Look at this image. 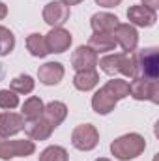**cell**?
Segmentation results:
<instances>
[{
    "label": "cell",
    "mask_w": 159,
    "mask_h": 161,
    "mask_svg": "<svg viewBox=\"0 0 159 161\" xmlns=\"http://www.w3.org/2000/svg\"><path fill=\"white\" fill-rule=\"evenodd\" d=\"M64 66L60 62H45L38 69V79L45 86H56L64 79Z\"/></svg>",
    "instance_id": "4fadbf2b"
},
{
    "label": "cell",
    "mask_w": 159,
    "mask_h": 161,
    "mask_svg": "<svg viewBox=\"0 0 159 161\" xmlns=\"http://www.w3.org/2000/svg\"><path fill=\"white\" fill-rule=\"evenodd\" d=\"M142 6H146V8H150V9L157 11V8H159V0H142Z\"/></svg>",
    "instance_id": "83f0119b"
},
{
    "label": "cell",
    "mask_w": 159,
    "mask_h": 161,
    "mask_svg": "<svg viewBox=\"0 0 159 161\" xmlns=\"http://www.w3.org/2000/svg\"><path fill=\"white\" fill-rule=\"evenodd\" d=\"M96 161H111V159H107V158H99V159H96Z\"/></svg>",
    "instance_id": "4dcf8cb0"
},
{
    "label": "cell",
    "mask_w": 159,
    "mask_h": 161,
    "mask_svg": "<svg viewBox=\"0 0 159 161\" xmlns=\"http://www.w3.org/2000/svg\"><path fill=\"white\" fill-rule=\"evenodd\" d=\"M97 53L94 49H90L88 45H80L73 51L71 54V68L75 71H82V69H96L97 66Z\"/></svg>",
    "instance_id": "30bf717a"
},
{
    "label": "cell",
    "mask_w": 159,
    "mask_h": 161,
    "mask_svg": "<svg viewBox=\"0 0 159 161\" xmlns=\"http://www.w3.org/2000/svg\"><path fill=\"white\" fill-rule=\"evenodd\" d=\"M129 96L139 101L148 99L152 103H159V82L148 80L144 77H135L129 82Z\"/></svg>",
    "instance_id": "8992f818"
},
{
    "label": "cell",
    "mask_w": 159,
    "mask_h": 161,
    "mask_svg": "<svg viewBox=\"0 0 159 161\" xmlns=\"http://www.w3.org/2000/svg\"><path fill=\"white\" fill-rule=\"evenodd\" d=\"M144 150H146V141L139 133H125L118 139H114L111 144L112 156L120 161L137 159Z\"/></svg>",
    "instance_id": "7a4b0ae2"
},
{
    "label": "cell",
    "mask_w": 159,
    "mask_h": 161,
    "mask_svg": "<svg viewBox=\"0 0 159 161\" xmlns=\"http://www.w3.org/2000/svg\"><path fill=\"white\" fill-rule=\"evenodd\" d=\"M43 101H41L38 96H30L25 103H23V109H21V114L25 122H30V120H36L43 114Z\"/></svg>",
    "instance_id": "ffe728a7"
},
{
    "label": "cell",
    "mask_w": 159,
    "mask_h": 161,
    "mask_svg": "<svg viewBox=\"0 0 159 161\" xmlns=\"http://www.w3.org/2000/svg\"><path fill=\"white\" fill-rule=\"evenodd\" d=\"M99 133L92 124H80L71 131V144L80 152H90L97 146Z\"/></svg>",
    "instance_id": "5b68a950"
},
{
    "label": "cell",
    "mask_w": 159,
    "mask_h": 161,
    "mask_svg": "<svg viewBox=\"0 0 159 161\" xmlns=\"http://www.w3.org/2000/svg\"><path fill=\"white\" fill-rule=\"evenodd\" d=\"M15 49V36L9 28L0 26V56H8Z\"/></svg>",
    "instance_id": "d4e9b609"
},
{
    "label": "cell",
    "mask_w": 159,
    "mask_h": 161,
    "mask_svg": "<svg viewBox=\"0 0 159 161\" xmlns=\"http://www.w3.org/2000/svg\"><path fill=\"white\" fill-rule=\"evenodd\" d=\"M41 116L56 129L62 122L66 120V116H68V107H66V103H62V101H51V103H47V105L43 107V114H41Z\"/></svg>",
    "instance_id": "e0dca14e"
},
{
    "label": "cell",
    "mask_w": 159,
    "mask_h": 161,
    "mask_svg": "<svg viewBox=\"0 0 159 161\" xmlns=\"http://www.w3.org/2000/svg\"><path fill=\"white\" fill-rule=\"evenodd\" d=\"M6 15H8V6H6L4 2H0V21H2Z\"/></svg>",
    "instance_id": "f1b7e54d"
},
{
    "label": "cell",
    "mask_w": 159,
    "mask_h": 161,
    "mask_svg": "<svg viewBox=\"0 0 159 161\" xmlns=\"http://www.w3.org/2000/svg\"><path fill=\"white\" fill-rule=\"evenodd\" d=\"M69 156L66 152V148L62 146H47L43 152L40 154V161H68Z\"/></svg>",
    "instance_id": "cb8c5ba5"
},
{
    "label": "cell",
    "mask_w": 159,
    "mask_h": 161,
    "mask_svg": "<svg viewBox=\"0 0 159 161\" xmlns=\"http://www.w3.org/2000/svg\"><path fill=\"white\" fill-rule=\"evenodd\" d=\"M62 4H66V6H77V4H80L82 0H60Z\"/></svg>",
    "instance_id": "f546056e"
},
{
    "label": "cell",
    "mask_w": 159,
    "mask_h": 161,
    "mask_svg": "<svg viewBox=\"0 0 159 161\" xmlns=\"http://www.w3.org/2000/svg\"><path fill=\"white\" fill-rule=\"evenodd\" d=\"M97 82H99V73L96 69H82V71H77L73 77V86L80 92L94 90L97 86Z\"/></svg>",
    "instance_id": "ac0fdd59"
},
{
    "label": "cell",
    "mask_w": 159,
    "mask_h": 161,
    "mask_svg": "<svg viewBox=\"0 0 159 161\" xmlns=\"http://www.w3.org/2000/svg\"><path fill=\"white\" fill-rule=\"evenodd\" d=\"M36 152V144L30 139H17L8 141L0 139V159H13V158H28Z\"/></svg>",
    "instance_id": "277c9868"
},
{
    "label": "cell",
    "mask_w": 159,
    "mask_h": 161,
    "mask_svg": "<svg viewBox=\"0 0 159 161\" xmlns=\"http://www.w3.org/2000/svg\"><path fill=\"white\" fill-rule=\"evenodd\" d=\"M88 47L94 49L97 54L99 53H111V51L116 49V41L112 38V34H97V32H94L90 36V40H88Z\"/></svg>",
    "instance_id": "d6986e66"
},
{
    "label": "cell",
    "mask_w": 159,
    "mask_h": 161,
    "mask_svg": "<svg viewBox=\"0 0 159 161\" xmlns=\"http://www.w3.org/2000/svg\"><path fill=\"white\" fill-rule=\"evenodd\" d=\"M116 103H118V101H116L103 86L92 96V109H94V113H97V114H101V116L112 113L114 107H116Z\"/></svg>",
    "instance_id": "2e32d148"
},
{
    "label": "cell",
    "mask_w": 159,
    "mask_h": 161,
    "mask_svg": "<svg viewBox=\"0 0 159 161\" xmlns=\"http://www.w3.org/2000/svg\"><path fill=\"white\" fill-rule=\"evenodd\" d=\"M127 19H129V25H135V26H154L156 21H157V13L142 4L139 6H131L127 9Z\"/></svg>",
    "instance_id": "7c38bea8"
},
{
    "label": "cell",
    "mask_w": 159,
    "mask_h": 161,
    "mask_svg": "<svg viewBox=\"0 0 159 161\" xmlns=\"http://www.w3.org/2000/svg\"><path fill=\"white\" fill-rule=\"evenodd\" d=\"M116 101L120 99H123V97H127L129 96V82L123 79H112V80H107L105 82V86H103Z\"/></svg>",
    "instance_id": "7402d4cb"
},
{
    "label": "cell",
    "mask_w": 159,
    "mask_h": 161,
    "mask_svg": "<svg viewBox=\"0 0 159 161\" xmlns=\"http://www.w3.org/2000/svg\"><path fill=\"white\" fill-rule=\"evenodd\" d=\"M26 49L36 58H45L49 54V49H47V43H45V36H41V34H30L26 38Z\"/></svg>",
    "instance_id": "44dd1931"
},
{
    "label": "cell",
    "mask_w": 159,
    "mask_h": 161,
    "mask_svg": "<svg viewBox=\"0 0 159 161\" xmlns=\"http://www.w3.org/2000/svg\"><path fill=\"white\" fill-rule=\"evenodd\" d=\"M118 25H120L118 17L109 13V11H99V13L92 15V19H90V26L97 34H112Z\"/></svg>",
    "instance_id": "5bb4252c"
},
{
    "label": "cell",
    "mask_w": 159,
    "mask_h": 161,
    "mask_svg": "<svg viewBox=\"0 0 159 161\" xmlns=\"http://www.w3.org/2000/svg\"><path fill=\"white\" fill-rule=\"evenodd\" d=\"M23 129H25V118H23V114L11 113V111L0 113V139H9V137L17 135Z\"/></svg>",
    "instance_id": "8fae6325"
},
{
    "label": "cell",
    "mask_w": 159,
    "mask_h": 161,
    "mask_svg": "<svg viewBox=\"0 0 159 161\" xmlns=\"http://www.w3.org/2000/svg\"><path fill=\"white\" fill-rule=\"evenodd\" d=\"M112 38L116 41V45L122 47L123 53H133L139 45V32L129 23H120L112 32Z\"/></svg>",
    "instance_id": "52a82bcc"
},
{
    "label": "cell",
    "mask_w": 159,
    "mask_h": 161,
    "mask_svg": "<svg viewBox=\"0 0 159 161\" xmlns=\"http://www.w3.org/2000/svg\"><path fill=\"white\" fill-rule=\"evenodd\" d=\"M68 19H69V6L62 4L60 0L49 2V4L43 8V21H45L51 28L62 26L64 23H68Z\"/></svg>",
    "instance_id": "ba28073f"
},
{
    "label": "cell",
    "mask_w": 159,
    "mask_h": 161,
    "mask_svg": "<svg viewBox=\"0 0 159 161\" xmlns=\"http://www.w3.org/2000/svg\"><path fill=\"white\" fill-rule=\"evenodd\" d=\"M34 86H36V80L30 75H19V77H15L11 80L9 90H13L15 94H25L26 96V94H30L34 90Z\"/></svg>",
    "instance_id": "603a6c76"
},
{
    "label": "cell",
    "mask_w": 159,
    "mask_h": 161,
    "mask_svg": "<svg viewBox=\"0 0 159 161\" xmlns=\"http://www.w3.org/2000/svg\"><path fill=\"white\" fill-rule=\"evenodd\" d=\"M71 41H73L71 34H69L66 28H62V26L51 28V32L45 36V43H47L49 53H54V54L66 53V51L71 47Z\"/></svg>",
    "instance_id": "9c48e42d"
},
{
    "label": "cell",
    "mask_w": 159,
    "mask_h": 161,
    "mask_svg": "<svg viewBox=\"0 0 159 161\" xmlns=\"http://www.w3.org/2000/svg\"><path fill=\"white\" fill-rule=\"evenodd\" d=\"M97 66L103 69L107 75H123L129 79L139 77L137 73V62L133 53H111L105 54L101 60H97Z\"/></svg>",
    "instance_id": "6da1fadb"
},
{
    "label": "cell",
    "mask_w": 159,
    "mask_h": 161,
    "mask_svg": "<svg viewBox=\"0 0 159 161\" xmlns=\"http://www.w3.org/2000/svg\"><path fill=\"white\" fill-rule=\"evenodd\" d=\"M135 54L137 62V73L139 77H144L148 80H157L159 79V51L157 47H148L142 49Z\"/></svg>",
    "instance_id": "3957f363"
},
{
    "label": "cell",
    "mask_w": 159,
    "mask_h": 161,
    "mask_svg": "<svg viewBox=\"0 0 159 161\" xmlns=\"http://www.w3.org/2000/svg\"><path fill=\"white\" fill-rule=\"evenodd\" d=\"M25 131H26V135H28L30 141H47L52 135L54 127L45 120L43 116H40L36 120L25 122Z\"/></svg>",
    "instance_id": "9a60e30c"
},
{
    "label": "cell",
    "mask_w": 159,
    "mask_h": 161,
    "mask_svg": "<svg viewBox=\"0 0 159 161\" xmlns=\"http://www.w3.org/2000/svg\"><path fill=\"white\" fill-rule=\"evenodd\" d=\"M120 2L122 0H96V4L101 8H116V6H120Z\"/></svg>",
    "instance_id": "4316f807"
},
{
    "label": "cell",
    "mask_w": 159,
    "mask_h": 161,
    "mask_svg": "<svg viewBox=\"0 0 159 161\" xmlns=\"http://www.w3.org/2000/svg\"><path fill=\"white\" fill-rule=\"evenodd\" d=\"M15 107H19V94H15V92L9 90V88L0 90V109L11 111V109H15Z\"/></svg>",
    "instance_id": "484cf974"
}]
</instances>
